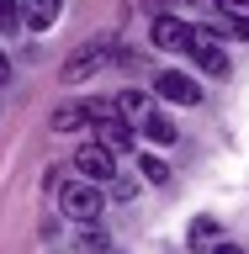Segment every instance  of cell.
I'll return each instance as SVG.
<instances>
[{
  "label": "cell",
  "mask_w": 249,
  "mask_h": 254,
  "mask_svg": "<svg viewBox=\"0 0 249 254\" xmlns=\"http://www.w3.org/2000/svg\"><path fill=\"white\" fill-rule=\"evenodd\" d=\"M59 206H64V217H75V222H95L101 217V186L95 180H64L59 186Z\"/></svg>",
  "instance_id": "1"
},
{
  "label": "cell",
  "mask_w": 249,
  "mask_h": 254,
  "mask_svg": "<svg viewBox=\"0 0 249 254\" xmlns=\"http://www.w3.org/2000/svg\"><path fill=\"white\" fill-rule=\"evenodd\" d=\"M75 170H80V180L106 186L111 175H117V154H111L106 143H80V148H75Z\"/></svg>",
  "instance_id": "2"
},
{
  "label": "cell",
  "mask_w": 249,
  "mask_h": 254,
  "mask_svg": "<svg viewBox=\"0 0 249 254\" xmlns=\"http://www.w3.org/2000/svg\"><path fill=\"white\" fill-rule=\"evenodd\" d=\"M191 43H196V27H191V21H180V16H159L154 21V48H165V53H191Z\"/></svg>",
  "instance_id": "3"
},
{
  "label": "cell",
  "mask_w": 249,
  "mask_h": 254,
  "mask_svg": "<svg viewBox=\"0 0 249 254\" xmlns=\"http://www.w3.org/2000/svg\"><path fill=\"white\" fill-rule=\"evenodd\" d=\"M154 90L165 95V101H175V106H196V101H202V85H196L186 69H165V74L154 79Z\"/></svg>",
  "instance_id": "4"
},
{
  "label": "cell",
  "mask_w": 249,
  "mask_h": 254,
  "mask_svg": "<svg viewBox=\"0 0 249 254\" xmlns=\"http://www.w3.org/2000/svg\"><path fill=\"white\" fill-rule=\"evenodd\" d=\"M95 117H111L101 101H75V106H59L53 111V132H75V127H85V122H95Z\"/></svg>",
  "instance_id": "5"
},
{
  "label": "cell",
  "mask_w": 249,
  "mask_h": 254,
  "mask_svg": "<svg viewBox=\"0 0 249 254\" xmlns=\"http://www.w3.org/2000/svg\"><path fill=\"white\" fill-rule=\"evenodd\" d=\"M191 59H196V69H202V74H228V53H223V48L212 43V32H202V27H196Z\"/></svg>",
  "instance_id": "6"
},
{
  "label": "cell",
  "mask_w": 249,
  "mask_h": 254,
  "mask_svg": "<svg viewBox=\"0 0 249 254\" xmlns=\"http://www.w3.org/2000/svg\"><path fill=\"white\" fill-rule=\"evenodd\" d=\"M64 0H21V21H27L32 32H48L53 21H59Z\"/></svg>",
  "instance_id": "7"
},
{
  "label": "cell",
  "mask_w": 249,
  "mask_h": 254,
  "mask_svg": "<svg viewBox=\"0 0 249 254\" xmlns=\"http://www.w3.org/2000/svg\"><path fill=\"white\" fill-rule=\"evenodd\" d=\"M95 143H106L111 154H117V148H133V127H127L122 117H101V138Z\"/></svg>",
  "instance_id": "8"
},
{
  "label": "cell",
  "mask_w": 249,
  "mask_h": 254,
  "mask_svg": "<svg viewBox=\"0 0 249 254\" xmlns=\"http://www.w3.org/2000/svg\"><path fill=\"white\" fill-rule=\"evenodd\" d=\"M111 53H101V48H95V53H80L75 64H69V69H64V79H80V74H95V69H101V64H106Z\"/></svg>",
  "instance_id": "9"
},
{
  "label": "cell",
  "mask_w": 249,
  "mask_h": 254,
  "mask_svg": "<svg viewBox=\"0 0 249 254\" xmlns=\"http://www.w3.org/2000/svg\"><path fill=\"white\" fill-rule=\"evenodd\" d=\"M143 132H149L154 143H175V122H170V117H154V111L143 117Z\"/></svg>",
  "instance_id": "10"
},
{
  "label": "cell",
  "mask_w": 249,
  "mask_h": 254,
  "mask_svg": "<svg viewBox=\"0 0 249 254\" xmlns=\"http://www.w3.org/2000/svg\"><path fill=\"white\" fill-rule=\"evenodd\" d=\"M138 170H143V180H149V186H165V180H170V170H165V159H159V154H143Z\"/></svg>",
  "instance_id": "11"
},
{
  "label": "cell",
  "mask_w": 249,
  "mask_h": 254,
  "mask_svg": "<svg viewBox=\"0 0 249 254\" xmlns=\"http://www.w3.org/2000/svg\"><path fill=\"white\" fill-rule=\"evenodd\" d=\"M212 238H218V222H212V217H196V222H191V244H196V249L212 244Z\"/></svg>",
  "instance_id": "12"
},
{
  "label": "cell",
  "mask_w": 249,
  "mask_h": 254,
  "mask_svg": "<svg viewBox=\"0 0 249 254\" xmlns=\"http://www.w3.org/2000/svg\"><path fill=\"white\" fill-rule=\"evenodd\" d=\"M80 249H106V233H101V228H85V238H80Z\"/></svg>",
  "instance_id": "13"
},
{
  "label": "cell",
  "mask_w": 249,
  "mask_h": 254,
  "mask_svg": "<svg viewBox=\"0 0 249 254\" xmlns=\"http://www.w3.org/2000/svg\"><path fill=\"white\" fill-rule=\"evenodd\" d=\"M0 21H5V27L21 21V0H0Z\"/></svg>",
  "instance_id": "14"
},
{
  "label": "cell",
  "mask_w": 249,
  "mask_h": 254,
  "mask_svg": "<svg viewBox=\"0 0 249 254\" xmlns=\"http://www.w3.org/2000/svg\"><path fill=\"white\" fill-rule=\"evenodd\" d=\"M218 5H228V11H249V0H218Z\"/></svg>",
  "instance_id": "15"
},
{
  "label": "cell",
  "mask_w": 249,
  "mask_h": 254,
  "mask_svg": "<svg viewBox=\"0 0 249 254\" xmlns=\"http://www.w3.org/2000/svg\"><path fill=\"white\" fill-rule=\"evenodd\" d=\"M207 254H239V249H234V244H212Z\"/></svg>",
  "instance_id": "16"
},
{
  "label": "cell",
  "mask_w": 249,
  "mask_h": 254,
  "mask_svg": "<svg viewBox=\"0 0 249 254\" xmlns=\"http://www.w3.org/2000/svg\"><path fill=\"white\" fill-rule=\"evenodd\" d=\"M165 5H170V0H149V11H159V16H165Z\"/></svg>",
  "instance_id": "17"
},
{
  "label": "cell",
  "mask_w": 249,
  "mask_h": 254,
  "mask_svg": "<svg viewBox=\"0 0 249 254\" xmlns=\"http://www.w3.org/2000/svg\"><path fill=\"white\" fill-rule=\"evenodd\" d=\"M0 90H5V53H0Z\"/></svg>",
  "instance_id": "18"
}]
</instances>
